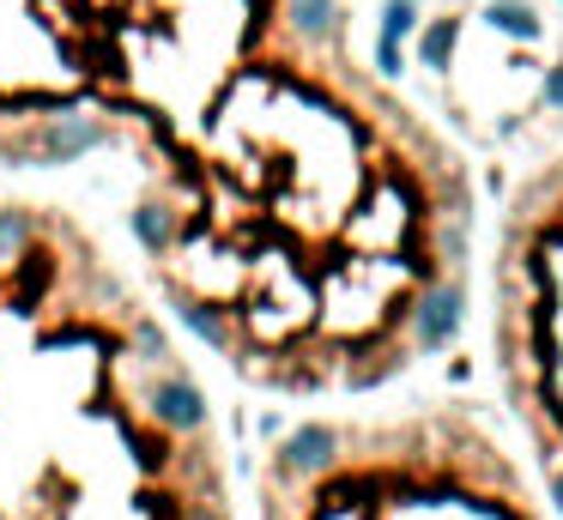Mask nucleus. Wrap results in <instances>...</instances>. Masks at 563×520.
I'll return each mask as SVG.
<instances>
[{
    "mask_svg": "<svg viewBox=\"0 0 563 520\" xmlns=\"http://www.w3.org/2000/svg\"><path fill=\"white\" fill-rule=\"evenodd\" d=\"M255 520H563L485 406L328 399L255 460Z\"/></svg>",
    "mask_w": 563,
    "mask_h": 520,
    "instance_id": "obj_2",
    "label": "nucleus"
},
{
    "mask_svg": "<svg viewBox=\"0 0 563 520\" xmlns=\"http://www.w3.org/2000/svg\"><path fill=\"white\" fill-rule=\"evenodd\" d=\"M485 290L503 411L563 515V145H551L503 206Z\"/></svg>",
    "mask_w": 563,
    "mask_h": 520,
    "instance_id": "obj_3",
    "label": "nucleus"
},
{
    "mask_svg": "<svg viewBox=\"0 0 563 520\" xmlns=\"http://www.w3.org/2000/svg\"><path fill=\"white\" fill-rule=\"evenodd\" d=\"M134 236L170 314L279 399H364L442 351L473 261V169L316 0L140 157Z\"/></svg>",
    "mask_w": 563,
    "mask_h": 520,
    "instance_id": "obj_1",
    "label": "nucleus"
}]
</instances>
